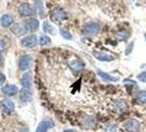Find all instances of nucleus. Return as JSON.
Returning <instances> with one entry per match:
<instances>
[{
	"label": "nucleus",
	"mask_w": 146,
	"mask_h": 132,
	"mask_svg": "<svg viewBox=\"0 0 146 132\" xmlns=\"http://www.w3.org/2000/svg\"><path fill=\"white\" fill-rule=\"evenodd\" d=\"M66 18H67V13L66 11L63 9V8H55L53 9L51 12V20L53 22H56V23H59V22L64 21Z\"/></svg>",
	"instance_id": "obj_1"
},
{
	"label": "nucleus",
	"mask_w": 146,
	"mask_h": 132,
	"mask_svg": "<svg viewBox=\"0 0 146 132\" xmlns=\"http://www.w3.org/2000/svg\"><path fill=\"white\" fill-rule=\"evenodd\" d=\"M100 31V24L98 22H89L84 25L82 28V33L87 35H94L97 34Z\"/></svg>",
	"instance_id": "obj_2"
},
{
	"label": "nucleus",
	"mask_w": 146,
	"mask_h": 132,
	"mask_svg": "<svg viewBox=\"0 0 146 132\" xmlns=\"http://www.w3.org/2000/svg\"><path fill=\"white\" fill-rule=\"evenodd\" d=\"M18 65H19V69L20 71H27V69H29L30 67H31V65H32V57L30 55H28V54L22 55L21 57L19 59Z\"/></svg>",
	"instance_id": "obj_3"
},
{
	"label": "nucleus",
	"mask_w": 146,
	"mask_h": 132,
	"mask_svg": "<svg viewBox=\"0 0 146 132\" xmlns=\"http://www.w3.org/2000/svg\"><path fill=\"white\" fill-rule=\"evenodd\" d=\"M19 13L22 17L29 18V17H32L34 15V10H33V8L31 7V5L27 3V2H23L19 7Z\"/></svg>",
	"instance_id": "obj_4"
},
{
	"label": "nucleus",
	"mask_w": 146,
	"mask_h": 132,
	"mask_svg": "<svg viewBox=\"0 0 146 132\" xmlns=\"http://www.w3.org/2000/svg\"><path fill=\"white\" fill-rule=\"evenodd\" d=\"M38 43V40L35 35H28L21 40V45L23 47H34Z\"/></svg>",
	"instance_id": "obj_5"
},
{
	"label": "nucleus",
	"mask_w": 146,
	"mask_h": 132,
	"mask_svg": "<svg viewBox=\"0 0 146 132\" xmlns=\"http://www.w3.org/2000/svg\"><path fill=\"white\" fill-rule=\"evenodd\" d=\"M28 27L25 23H18L12 28V33L17 37H22L28 32Z\"/></svg>",
	"instance_id": "obj_6"
},
{
	"label": "nucleus",
	"mask_w": 146,
	"mask_h": 132,
	"mask_svg": "<svg viewBox=\"0 0 146 132\" xmlns=\"http://www.w3.org/2000/svg\"><path fill=\"white\" fill-rule=\"evenodd\" d=\"M13 22H15L13 17L11 15H9V13H6V15H3L0 18V25L3 27V28H9V27H11V25L13 24Z\"/></svg>",
	"instance_id": "obj_7"
},
{
	"label": "nucleus",
	"mask_w": 146,
	"mask_h": 132,
	"mask_svg": "<svg viewBox=\"0 0 146 132\" xmlns=\"http://www.w3.org/2000/svg\"><path fill=\"white\" fill-rule=\"evenodd\" d=\"M92 55H94L98 61H101V62H111V61L114 59V57H113L112 55L107 54V53H102V52L94 51L92 52Z\"/></svg>",
	"instance_id": "obj_8"
},
{
	"label": "nucleus",
	"mask_w": 146,
	"mask_h": 132,
	"mask_svg": "<svg viewBox=\"0 0 146 132\" xmlns=\"http://www.w3.org/2000/svg\"><path fill=\"white\" fill-rule=\"evenodd\" d=\"M68 66H69L73 71H75V72H79V71L85 68V64H84L81 61H79V59H73V61H70V62L68 63Z\"/></svg>",
	"instance_id": "obj_9"
},
{
	"label": "nucleus",
	"mask_w": 146,
	"mask_h": 132,
	"mask_svg": "<svg viewBox=\"0 0 146 132\" xmlns=\"http://www.w3.org/2000/svg\"><path fill=\"white\" fill-rule=\"evenodd\" d=\"M125 128H126V130L129 132H137L139 130V123L136 120L132 119V120H129L126 122Z\"/></svg>",
	"instance_id": "obj_10"
},
{
	"label": "nucleus",
	"mask_w": 146,
	"mask_h": 132,
	"mask_svg": "<svg viewBox=\"0 0 146 132\" xmlns=\"http://www.w3.org/2000/svg\"><path fill=\"white\" fill-rule=\"evenodd\" d=\"M1 108L5 110L6 112H8V113H11L15 110V105L9 99H3L1 101Z\"/></svg>",
	"instance_id": "obj_11"
},
{
	"label": "nucleus",
	"mask_w": 146,
	"mask_h": 132,
	"mask_svg": "<svg viewBox=\"0 0 146 132\" xmlns=\"http://www.w3.org/2000/svg\"><path fill=\"white\" fill-rule=\"evenodd\" d=\"M20 99L23 103H27V101H30L32 99V93L30 91L29 88H22V90L20 91Z\"/></svg>",
	"instance_id": "obj_12"
},
{
	"label": "nucleus",
	"mask_w": 146,
	"mask_h": 132,
	"mask_svg": "<svg viewBox=\"0 0 146 132\" xmlns=\"http://www.w3.org/2000/svg\"><path fill=\"white\" fill-rule=\"evenodd\" d=\"M2 93H3L5 95H8V96H15V94L18 93V88H17V86H15V85L8 84L6 86H3Z\"/></svg>",
	"instance_id": "obj_13"
},
{
	"label": "nucleus",
	"mask_w": 146,
	"mask_h": 132,
	"mask_svg": "<svg viewBox=\"0 0 146 132\" xmlns=\"http://www.w3.org/2000/svg\"><path fill=\"white\" fill-rule=\"evenodd\" d=\"M115 39L117 41H126L129 37H130V32L126 31V30H120L115 32Z\"/></svg>",
	"instance_id": "obj_14"
},
{
	"label": "nucleus",
	"mask_w": 146,
	"mask_h": 132,
	"mask_svg": "<svg viewBox=\"0 0 146 132\" xmlns=\"http://www.w3.org/2000/svg\"><path fill=\"white\" fill-rule=\"evenodd\" d=\"M27 27L30 31H36L40 27V22L37 19H34V18H31L27 21Z\"/></svg>",
	"instance_id": "obj_15"
},
{
	"label": "nucleus",
	"mask_w": 146,
	"mask_h": 132,
	"mask_svg": "<svg viewBox=\"0 0 146 132\" xmlns=\"http://www.w3.org/2000/svg\"><path fill=\"white\" fill-rule=\"evenodd\" d=\"M42 29H43V32H45V33H48V34H55V28L52 25L50 22L44 21L43 25H42Z\"/></svg>",
	"instance_id": "obj_16"
},
{
	"label": "nucleus",
	"mask_w": 146,
	"mask_h": 132,
	"mask_svg": "<svg viewBox=\"0 0 146 132\" xmlns=\"http://www.w3.org/2000/svg\"><path fill=\"white\" fill-rule=\"evenodd\" d=\"M98 75L106 81H117V77H113V76L109 75L108 73H104L102 71H100V69H98Z\"/></svg>",
	"instance_id": "obj_17"
},
{
	"label": "nucleus",
	"mask_w": 146,
	"mask_h": 132,
	"mask_svg": "<svg viewBox=\"0 0 146 132\" xmlns=\"http://www.w3.org/2000/svg\"><path fill=\"white\" fill-rule=\"evenodd\" d=\"M37 13L40 15V17H43L44 15V7H43V1L42 0H35V9Z\"/></svg>",
	"instance_id": "obj_18"
},
{
	"label": "nucleus",
	"mask_w": 146,
	"mask_h": 132,
	"mask_svg": "<svg viewBox=\"0 0 146 132\" xmlns=\"http://www.w3.org/2000/svg\"><path fill=\"white\" fill-rule=\"evenodd\" d=\"M21 81L22 85L24 86V88H29L31 86V74H24Z\"/></svg>",
	"instance_id": "obj_19"
},
{
	"label": "nucleus",
	"mask_w": 146,
	"mask_h": 132,
	"mask_svg": "<svg viewBox=\"0 0 146 132\" xmlns=\"http://www.w3.org/2000/svg\"><path fill=\"white\" fill-rule=\"evenodd\" d=\"M38 43L41 46H46V45H50L52 43V40L48 35H42L38 40Z\"/></svg>",
	"instance_id": "obj_20"
},
{
	"label": "nucleus",
	"mask_w": 146,
	"mask_h": 132,
	"mask_svg": "<svg viewBox=\"0 0 146 132\" xmlns=\"http://www.w3.org/2000/svg\"><path fill=\"white\" fill-rule=\"evenodd\" d=\"M59 33H60V35L64 37L65 40H73V34L68 30L64 29V28H60L59 29Z\"/></svg>",
	"instance_id": "obj_21"
},
{
	"label": "nucleus",
	"mask_w": 146,
	"mask_h": 132,
	"mask_svg": "<svg viewBox=\"0 0 146 132\" xmlns=\"http://www.w3.org/2000/svg\"><path fill=\"white\" fill-rule=\"evenodd\" d=\"M136 100L141 103H146V91L145 90H142L139 91L137 96H136Z\"/></svg>",
	"instance_id": "obj_22"
},
{
	"label": "nucleus",
	"mask_w": 146,
	"mask_h": 132,
	"mask_svg": "<svg viewBox=\"0 0 146 132\" xmlns=\"http://www.w3.org/2000/svg\"><path fill=\"white\" fill-rule=\"evenodd\" d=\"M137 78H139L141 81L146 83V71L145 72H143V73H141L139 75H137Z\"/></svg>",
	"instance_id": "obj_23"
},
{
	"label": "nucleus",
	"mask_w": 146,
	"mask_h": 132,
	"mask_svg": "<svg viewBox=\"0 0 146 132\" xmlns=\"http://www.w3.org/2000/svg\"><path fill=\"white\" fill-rule=\"evenodd\" d=\"M5 50H6V44H5V42L2 40H0V54L5 51Z\"/></svg>",
	"instance_id": "obj_24"
},
{
	"label": "nucleus",
	"mask_w": 146,
	"mask_h": 132,
	"mask_svg": "<svg viewBox=\"0 0 146 132\" xmlns=\"http://www.w3.org/2000/svg\"><path fill=\"white\" fill-rule=\"evenodd\" d=\"M133 46H134V43L132 42V43L130 44L129 46H127V50L125 51V54H127V55H129V54H130V53L132 52V50H133Z\"/></svg>",
	"instance_id": "obj_25"
},
{
	"label": "nucleus",
	"mask_w": 146,
	"mask_h": 132,
	"mask_svg": "<svg viewBox=\"0 0 146 132\" xmlns=\"http://www.w3.org/2000/svg\"><path fill=\"white\" fill-rule=\"evenodd\" d=\"M5 81H6V76H5L2 73H0V86H1Z\"/></svg>",
	"instance_id": "obj_26"
},
{
	"label": "nucleus",
	"mask_w": 146,
	"mask_h": 132,
	"mask_svg": "<svg viewBox=\"0 0 146 132\" xmlns=\"http://www.w3.org/2000/svg\"><path fill=\"white\" fill-rule=\"evenodd\" d=\"M3 64V57L1 56V54H0V66Z\"/></svg>",
	"instance_id": "obj_27"
}]
</instances>
